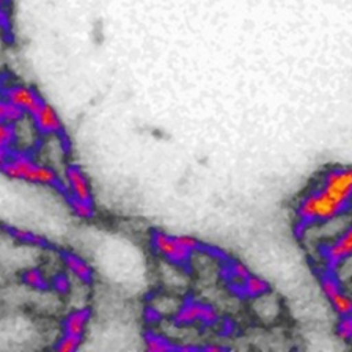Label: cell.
Instances as JSON below:
<instances>
[{"label":"cell","mask_w":352,"mask_h":352,"mask_svg":"<svg viewBox=\"0 0 352 352\" xmlns=\"http://www.w3.org/2000/svg\"><path fill=\"white\" fill-rule=\"evenodd\" d=\"M0 172L10 179L45 186L54 188L62 197L66 195L63 176H60L59 172L52 166L36 161L33 154L25 148L16 147L12 150Z\"/></svg>","instance_id":"obj_1"},{"label":"cell","mask_w":352,"mask_h":352,"mask_svg":"<svg viewBox=\"0 0 352 352\" xmlns=\"http://www.w3.org/2000/svg\"><path fill=\"white\" fill-rule=\"evenodd\" d=\"M28 118H30L34 131L44 138H56L59 143L63 146L65 151L69 150L70 147V140L69 135L66 132V128L63 125V121L55 107L50 104L47 100L41 103V106L30 114Z\"/></svg>","instance_id":"obj_2"},{"label":"cell","mask_w":352,"mask_h":352,"mask_svg":"<svg viewBox=\"0 0 352 352\" xmlns=\"http://www.w3.org/2000/svg\"><path fill=\"white\" fill-rule=\"evenodd\" d=\"M0 96L22 109L28 117L33 114L45 100L34 87L23 82H8L1 85Z\"/></svg>","instance_id":"obj_3"},{"label":"cell","mask_w":352,"mask_h":352,"mask_svg":"<svg viewBox=\"0 0 352 352\" xmlns=\"http://www.w3.org/2000/svg\"><path fill=\"white\" fill-rule=\"evenodd\" d=\"M150 241L153 249L172 264H184L192 253L182 243L179 235H169L164 231H153Z\"/></svg>","instance_id":"obj_4"},{"label":"cell","mask_w":352,"mask_h":352,"mask_svg":"<svg viewBox=\"0 0 352 352\" xmlns=\"http://www.w3.org/2000/svg\"><path fill=\"white\" fill-rule=\"evenodd\" d=\"M63 180H65V186H66V195L73 197L80 201L95 204L94 202V191H92L89 179L78 164L70 162L65 166Z\"/></svg>","instance_id":"obj_5"},{"label":"cell","mask_w":352,"mask_h":352,"mask_svg":"<svg viewBox=\"0 0 352 352\" xmlns=\"http://www.w3.org/2000/svg\"><path fill=\"white\" fill-rule=\"evenodd\" d=\"M320 286L330 305L340 316L352 315V296L342 289L331 271L322 275Z\"/></svg>","instance_id":"obj_6"},{"label":"cell","mask_w":352,"mask_h":352,"mask_svg":"<svg viewBox=\"0 0 352 352\" xmlns=\"http://www.w3.org/2000/svg\"><path fill=\"white\" fill-rule=\"evenodd\" d=\"M323 257L327 270L331 272L341 263L352 257V224L324 248Z\"/></svg>","instance_id":"obj_7"},{"label":"cell","mask_w":352,"mask_h":352,"mask_svg":"<svg viewBox=\"0 0 352 352\" xmlns=\"http://www.w3.org/2000/svg\"><path fill=\"white\" fill-rule=\"evenodd\" d=\"M60 261L63 263L65 268L72 274L78 282L84 285H91L95 279V272L92 265L82 258L80 254L70 252V250H60L59 252Z\"/></svg>","instance_id":"obj_8"},{"label":"cell","mask_w":352,"mask_h":352,"mask_svg":"<svg viewBox=\"0 0 352 352\" xmlns=\"http://www.w3.org/2000/svg\"><path fill=\"white\" fill-rule=\"evenodd\" d=\"M92 311L89 307H81L70 311L62 320V333L84 337Z\"/></svg>","instance_id":"obj_9"},{"label":"cell","mask_w":352,"mask_h":352,"mask_svg":"<svg viewBox=\"0 0 352 352\" xmlns=\"http://www.w3.org/2000/svg\"><path fill=\"white\" fill-rule=\"evenodd\" d=\"M177 319L182 323H192V322L212 323L216 320V312L209 307H204L197 302H190L180 308L177 314Z\"/></svg>","instance_id":"obj_10"},{"label":"cell","mask_w":352,"mask_h":352,"mask_svg":"<svg viewBox=\"0 0 352 352\" xmlns=\"http://www.w3.org/2000/svg\"><path fill=\"white\" fill-rule=\"evenodd\" d=\"M4 231L11 235L12 238L18 239L19 242H23V243H29V245H33V246H38V248H52V245L43 236L29 231V230H25V228H19V227H14V226H3Z\"/></svg>","instance_id":"obj_11"},{"label":"cell","mask_w":352,"mask_h":352,"mask_svg":"<svg viewBox=\"0 0 352 352\" xmlns=\"http://www.w3.org/2000/svg\"><path fill=\"white\" fill-rule=\"evenodd\" d=\"M21 278H22V282L33 290L45 292V290L51 289L50 278H47V275L40 268H36V267L28 268L26 271L22 272Z\"/></svg>","instance_id":"obj_12"},{"label":"cell","mask_w":352,"mask_h":352,"mask_svg":"<svg viewBox=\"0 0 352 352\" xmlns=\"http://www.w3.org/2000/svg\"><path fill=\"white\" fill-rule=\"evenodd\" d=\"M18 129L16 125L0 121V151L11 153L18 146Z\"/></svg>","instance_id":"obj_13"},{"label":"cell","mask_w":352,"mask_h":352,"mask_svg":"<svg viewBox=\"0 0 352 352\" xmlns=\"http://www.w3.org/2000/svg\"><path fill=\"white\" fill-rule=\"evenodd\" d=\"M25 118H28V116L22 109L0 96V121L19 125Z\"/></svg>","instance_id":"obj_14"},{"label":"cell","mask_w":352,"mask_h":352,"mask_svg":"<svg viewBox=\"0 0 352 352\" xmlns=\"http://www.w3.org/2000/svg\"><path fill=\"white\" fill-rule=\"evenodd\" d=\"M65 201H66L67 206L70 208V210L74 213V216H77L78 219L91 220L95 217V204L80 201V199H76L69 195L65 197Z\"/></svg>","instance_id":"obj_15"},{"label":"cell","mask_w":352,"mask_h":352,"mask_svg":"<svg viewBox=\"0 0 352 352\" xmlns=\"http://www.w3.org/2000/svg\"><path fill=\"white\" fill-rule=\"evenodd\" d=\"M241 287L243 289V292L246 294H249L250 297H260L261 294H265L268 292V285L264 279H261L257 275L250 274L243 283L241 285Z\"/></svg>","instance_id":"obj_16"},{"label":"cell","mask_w":352,"mask_h":352,"mask_svg":"<svg viewBox=\"0 0 352 352\" xmlns=\"http://www.w3.org/2000/svg\"><path fill=\"white\" fill-rule=\"evenodd\" d=\"M82 340H84V337L62 333V336L56 340L54 348L58 352H74V351L80 349V346L82 344Z\"/></svg>","instance_id":"obj_17"},{"label":"cell","mask_w":352,"mask_h":352,"mask_svg":"<svg viewBox=\"0 0 352 352\" xmlns=\"http://www.w3.org/2000/svg\"><path fill=\"white\" fill-rule=\"evenodd\" d=\"M50 280H51V289H54L59 294H67L72 289V282L66 272H58Z\"/></svg>","instance_id":"obj_18"},{"label":"cell","mask_w":352,"mask_h":352,"mask_svg":"<svg viewBox=\"0 0 352 352\" xmlns=\"http://www.w3.org/2000/svg\"><path fill=\"white\" fill-rule=\"evenodd\" d=\"M144 342H146V348L150 349V351H169V349H173V346L162 337L157 336V334H153V333H148L146 334L144 337Z\"/></svg>","instance_id":"obj_19"},{"label":"cell","mask_w":352,"mask_h":352,"mask_svg":"<svg viewBox=\"0 0 352 352\" xmlns=\"http://www.w3.org/2000/svg\"><path fill=\"white\" fill-rule=\"evenodd\" d=\"M338 334L344 340H352V315L341 316L338 323Z\"/></svg>","instance_id":"obj_20"},{"label":"cell","mask_w":352,"mask_h":352,"mask_svg":"<svg viewBox=\"0 0 352 352\" xmlns=\"http://www.w3.org/2000/svg\"><path fill=\"white\" fill-rule=\"evenodd\" d=\"M8 155H10V153H4V151H0V169H1V166L4 165L6 160L8 158Z\"/></svg>","instance_id":"obj_21"},{"label":"cell","mask_w":352,"mask_h":352,"mask_svg":"<svg viewBox=\"0 0 352 352\" xmlns=\"http://www.w3.org/2000/svg\"><path fill=\"white\" fill-rule=\"evenodd\" d=\"M6 1H7V0H0V10H1V8H3V7H4V4H6Z\"/></svg>","instance_id":"obj_22"}]
</instances>
